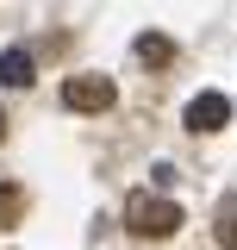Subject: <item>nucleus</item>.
Wrapping results in <instances>:
<instances>
[{
	"mask_svg": "<svg viewBox=\"0 0 237 250\" xmlns=\"http://www.w3.org/2000/svg\"><path fill=\"white\" fill-rule=\"evenodd\" d=\"M181 219L187 213H181L169 194H131V200H125V231H131V238H175Z\"/></svg>",
	"mask_w": 237,
	"mask_h": 250,
	"instance_id": "obj_1",
	"label": "nucleus"
},
{
	"mask_svg": "<svg viewBox=\"0 0 237 250\" xmlns=\"http://www.w3.org/2000/svg\"><path fill=\"white\" fill-rule=\"evenodd\" d=\"M113 100H118V88L106 75H69V82H62V106H69V113H106Z\"/></svg>",
	"mask_w": 237,
	"mask_h": 250,
	"instance_id": "obj_2",
	"label": "nucleus"
},
{
	"mask_svg": "<svg viewBox=\"0 0 237 250\" xmlns=\"http://www.w3.org/2000/svg\"><path fill=\"white\" fill-rule=\"evenodd\" d=\"M225 119H231V100H225V94H194V100H187V113H181V125H187V131H194V138H200V131H225Z\"/></svg>",
	"mask_w": 237,
	"mask_h": 250,
	"instance_id": "obj_3",
	"label": "nucleus"
},
{
	"mask_svg": "<svg viewBox=\"0 0 237 250\" xmlns=\"http://www.w3.org/2000/svg\"><path fill=\"white\" fill-rule=\"evenodd\" d=\"M0 82H6V88H31V82H38V69H31L25 50H6V57H0Z\"/></svg>",
	"mask_w": 237,
	"mask_h": 250,
	"instance_id": "obj_4",
	"label": "nucleus"
},
{
	"mask_svg": "<svg viewBox=\"0 0 237 250\" xmlns=\"http://www.w3.org/2000/svg\"><path fill=\"white\" fill-rule=\"evenodd\" d=\"M212 238H218L225 250H237V194H225V200H218V219H212Z\"/></svg>",
	"mask_w": 237,
	"mask_h": 250,
	"instance_id": "obj_5",
	"label": "nucleus"
},
{
	"mask_svg": "<svg viewBox=\"0 0 237 250\" xmlns=\"http://www.w3.org/2000/svg\"><path fill=\"white\" fill-rule=\"evenodd\" d=\"M19 207H25V194H19V188H0V225H19Z\"/></svg>",
	"mask_w": 237,
	"mask_h": 250,
	"instance_id": "obj_6",
	"label": "nucleus"
},
{
	"mask_svg": "<svg viewBox=\"0 0 237 250\" xmlns=\"http://www.w3.org/2000/svg\"><path fill=\"white\" fill-rule=\"evenodd\" d=\"M138 57H156V62H162V57H169V38H150V31H144V38H138Z\"/></svg>",
	"mask_w": 237,
	"mask_h": 250,
	"instance_id": "obj_7",
	"label": "nucleus"
},
{
	"mask_svg": "<svg viewBox=\"0 0 237 250\" xmlns=\"http://www.w3.org/2000/svg\"><path fill=\"white\" fill-rule=\"evenodd\" d=\"M0 131H6V113H0Z\"/></svg>",
	"mask_w": 237,
	"mask_h": 250,
	"instance_id": "obj_8",
	"label": "nucleus"
}]
</instances>
